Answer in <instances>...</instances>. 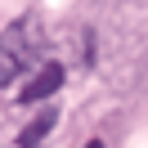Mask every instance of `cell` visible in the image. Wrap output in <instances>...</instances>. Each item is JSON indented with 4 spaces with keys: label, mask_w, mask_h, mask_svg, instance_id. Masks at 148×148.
<instances>
[{
    "label": "cell",
    "mask_w": 148,
    "mask_h": 148,
    "mask_svg": "<svg viewBox=\"0 0 148 148\" xmlns=\"http://www.w3.org/2000/svg\"><path fill=\"white\" fill-rule=\"evenodd\" d=\"M40 49H45V32H40L36 14H23V18H14L9 27L0 32V90L18 72H27L40 58Z\"/></svg>",
    "instance_id": "6da1fadb"
},
{
    "label": "cell",
    "mask_w": 148,
    "mask_h": 148,
    "mask_svg": "<svg viewBox=\"0 0 148 148\" xmlns=\"http://www.w3.org/2000/svg\"><path fill=\"white\" fill-rule=\"evenodd\" d=\"M63 76H67L63 63H54V58H49V63H40L36 76H27V81L18 85V103H49L58 90H63Z\"/></svg>",
    "instance_id": "7a4b0ae2"
},
{
    "label": "cell",
    "mask_w": 148,
    "mask_h": 148,
    "mask_svg": "<svg viewBox=\"0 0 148 148\" xmlns=\"http://www.w3.org/2000/svg\"><path fill=\"white\" fill-rule=\"evenodd\" d=\"M54 126H58V108L49 103V108H40L36 117L18 130V139H14V144H18V148H40V144L49 139V130H54Z\"/></svg>",
    "instance_id": "3957f363"
}]
</instances>
